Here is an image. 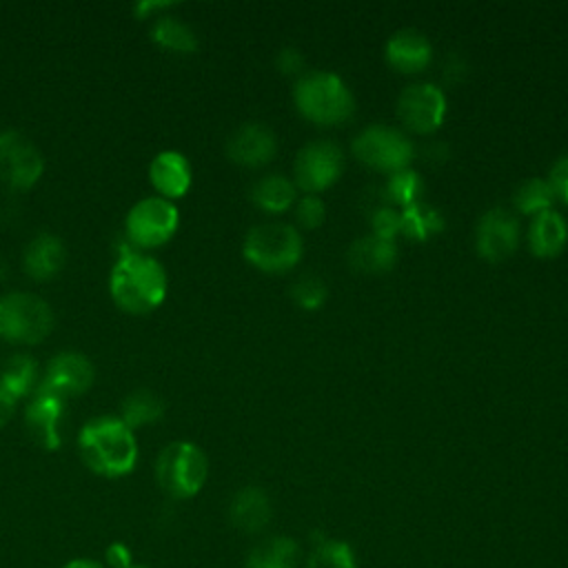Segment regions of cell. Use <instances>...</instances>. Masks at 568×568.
<instances>
[{
  "label": "cell",
  "mask_w": 568,
  "mask_h": 568,
  "mask_svg": "<svg viewBox=\"0 0 568 568\" xmlns=\"http://www.w3.org/2000/svg\"><path fill=\"white\" fill-rule=\"evenodd\" d=\"M109 293L113 302L126 313H149L164 302L166 295V273L164 266L133 248L120 246L118 260L109 275Z\"/></svg>",
  "instance_id": "obj_1"
},
{
  "label": "cell",
  "mask_w": 568,
  "mask_h": 568,
  "mask_svg": "<svg viewBox=\"0 0 568 568\" xmlns=\"http://www.w3.org/2000/svg\"><path fill=\"white\" fill-rule=\"evenodd\" d=\"M82 462L102 477L129 475L138 462L133 430L120 417L89 419L78 435Z\"/></svg>",
  "instance_id": "obj_2"
},
{
  "label": "cell",
  "mask_w": 568,
  "mask_h": 568,
  "mask_svg": "<svg viewBox=\"0 0 568 568\" xmlns=\"http://www.w3.org/2000/svg\"><path fill=\"white\" fill-rule=\"evenodd\" d=\"M297 111L315 124H339L355 113V100L344 80L331 71L304 73L293 89Z\"/></svg>",
  "instance_id": "obj_3"
},
{
  "label": "cell",
  "mask_w": 568,
  "mask_h": 568,
  "mask_svg": "<svg viewBox=\"0 0 568 568\" xmlns=\"http://www.w3.org/2000/svg\"><path fill=\"white\" fill-rule=\"evenodd\" d=\"M209 477V459L193 442H171L155 459L158 486L175 499L197 495Z\"/></svg>",
  "instance_id": "obj_4"
},
{
  "label": "cell",
  "mask_w": 568,
  "mask_h": 568,
  "mask_svg": "<svg viewBox=\"0 0 568 568\" xmlns=\"http://www.w3.org/2000/svg\"><path fill=\"white\" fill-rule=\"evenodd\" d=\"M242 253L253 266L266 273H284L300 262L302 237L291 224H260L246 233Z\"/></svg>",
  "instance_id": "obj_5"
},
{
  "label": "cell",
  "mask_w": 568,
  "mask_h": 568,
  "mask_svg": "<svg viewBox=\"0 0 568 568\" xmlns=\"http://www.w3.org/2000/svg\"><path fill=\"white\" fill-rule=\"evenodd\" d=\"M53 328L51 306L33 293L0 297V337L13 344H38Z\"/></svg>",
  "instance_id": "obj_6"
},
{
  "label": "cell",
  "mask_w": 568,
  "mask_h": 568,
  "mask_svg": "<svg viewBox=\"0 0 568 568\" xmlns=\"http://www.w3.org/2000/svg\"><path fill=\"white\" fill-rule=\"evenodd\" d=\"M353 153L371 169L397 173L408 169L413 160V144L399 129L371 124L355 135Z\"/></svg>",
  "instance_id": "obj_7"
},
{
  "label": "cell",
  "mask_w": 568,
  "mask_h": 568,
  "mask_svg": "<svg viewBox=\"0 0 568 568\" xmlns=\"http://www.w3.org/2000/svg\"><path fill=\"white\" fill-rule=\"evenodd\" d=\"M178 224L180 213L171 200L144 197L129 209L124 231L133 248H151L171 240Z\"/></svg>",
  "instance_id": "obj_8"
},
{
  "label": "cell",
  "mask_w": 568,
  "mask_h": 568,
  "mask_svg": "<svg viewBox=\"0 0 568 568\" xmlns=\"http://www.w3.org/2000/svg\"><path fill=\"white\" fill-rule=\"evenodd\" d=\"M44 171L40 149L20 131L0 133V182L9 189L33 186Z\"/></svg>",
  "instance_id": "obj_9"
},
{
  "label": "cell",
  "mask_w": 568,
  "mask_h": 568,
  "mask_svg": "<svg viewBox=\"0 0 568 568\" xmlns=\"http://www.w3.org/2000/svg\"><path fill=\"white\" fill-rule=\"evenodd\" d=\"M342 171H344L342 149L328 140H315L302 146L293 166L295 184L311 195L335 184Z\"/></svg>",
  "instance_id": "obj_10"
},
{
  "label": "cell",
  "mask_w": 568,
  "mask_h": 568,
  "mask_svg": "<svg viewBox=\"0 0 568 568\" xmlns=\"http://www.w3.org/2000/svg\"><path fill=\"white\" fill-rule=\"evenodd\" d=\"M446 115V95L433 82L408 84L397 98V118L415 133L435 131Z\"/></svg>",
  "instance_id": "obj_11"
},
{
  "label": "cell",
  "mask_w": 568,
  "mask_h": 568,
  "mask_svg": "<svg viewBox=\"0 0 568 568\" xmlns=\"http://www.w3.org/2000/svg\"><path fill=\"white\" fill-rule=\"evenodd\" d=\"M519 244V222L504 206L488 209L475 229L477 253L488 262H501L515 253Z\"/></svg>",
  "instance_id": "obj_12"
},
{
  "label": "cell",
  "mask_w": 568,
  "mask_h": 568,
  "mask_svg": "<svg viewBox=\"0 0 568 568\" xmlns=\"http://www.w3.org/2000/svg\"><path fill=\"white\" fill-rule=\"evenodd\" d=\"M93 384V364L78 351L58 353L44 373V379L36 390L51 393L60 399L82 395Z\"/></svg>",
  "instance_id": "obj_13"
},
{
  "label": "cell",
  "mask_w": 568,
  "mask_h": 568,
  "mask_svg": "<svg viewBox=\"0 0 568 568\" xmlns=\"http://www.w3.org/2000/svg\"><path fill=\"white\" fill-rule=\"evenodd\" d=\"M277 151L275 133L260 122L242 124L226 142V155L242 166H264Z\"/></svg>",
  "instance_id": "obj_14"
},
{
  "label": "cell",
  "mask_w": 568,
  "mask_h": 568,
  "mask_svg": "<svg viewBox=\"0 0 568 568\" xmlns=\"http://www.w3.org/2000/svg\"><path fill=\"white\" fill-rule=\"evenodd\" d=\"M64 410V399L36 390V397L29 402L24 410V424L36 444H40L44 450L60 448V419Z\"/></svg>",
  "instance_id": "obj_15"
},
{
  "label": "cell",
  "mask_w": 568,
  "mask_h": 568,
  "mask_svg": "<svg viewBox=\"0 0 568 568\" xmlns=\"http://www.w3.org/2000/svg\"><path fill=\"white\" fill-rule=\"evenodd\" d=\"M271 515H273L271 499L257 486H246L237 490L229 504V519L233 528L246 535H255L264 530L271 521Z\"/></svg>",
  "instance_id": "obj_16"
},
{
  "label": "cell",
  "mask_w": 568,
  "mask_h": 568,
  "mask_svg": "<svg viewBox=\"0 0 568 568\" xmlns=\"http://www.w3.org/2000/svg\"><path fill=\"white\" fill-rule=\"evenodd\" d=\"M433 58L428 38L417 29H402L386 42V60L393 69L404 73L422 71Z\"/></svg>",
  "instance_id": "obj_17"
},
{
  "label": "cell",
  "mask_w": 568,
  "mask_h": 568,
  "mask_svg": "<svg viewBox=\"0 0 568 568\" xmlns=\"http://www.w3.org/2000/svg\"><path fill=\"white\" fill-rule=\"evenodd\" d=\"M151 184L158 193L169 197H180L191 186V164L178 151H162L151 160L149 166Z\"/></svg>",
  "instance_id": "obj_18"
},
{
  "label": "cell",
  "mask_w": 568,
  "mask_h": 568,
  "mask_svg": "<svg viewBox=\"0 0 568 568\" xmlns=\"http://www.w3.org/2000/svg\"><path fill=\"white\" fill-rule=\"evenodd\" d=\"M64 260H67V251L60 237L51 233H40L27 244L22 262L29 277L49 280L60 273V268L64 266Z\"/></svg>",
  "instance_id": "obj_19"
},
{
  "label": "cell",
  "mask_w": 568,
  "mask_h": 568,
  "mask_svg": "<svg viewBox=\"0 0 568 568\" xmlns=\"http://www.w3.org/2000/svg\"><path fill=\"white\" fill-rule=\"evenodd\" d=\"M348 264L359 273H386L397 260V246L390 240L377 235L357 237L346 253Z\"/></svg>",
  "instance_id": "obj_20"
},
{
  "label": "cell",
  "mask_w": 568,
  "mask_h": 568,
  "mask_svg": "<svg viewBox=\"0 0 568 568\" xmlns=\"http://www.w3.org/2000/svg\"><path fill=\"white\" fill-rule=\"evenodd\" d=\"M568 240V224L555 209L541 211L528 226V246L537 257H555Z\"/></svg>",
  "instance_id": "obj_21"
},
{
  "label": "cell",
  "mask_w": 568,
  "mask_h": 568,
  "mask_svg": "<svg viewBox=\"0 0 568 568\" xmlns=\"http://www.w3.org/2000/svg\"><path fill=\"white\" fill-rule=\"evenodd\" d=\"M300 546L286 535H275L251 548L244 568H297Z\"/></svg>",
  "instance_id": "obj_22"
},
{
  "label": "cell",
  "mask_w": 568,
  "mask_h": 568,
  "mask_svg": "<svg viewBox=\"0 0 568 568\" xmlns=\"http://www.w3.org/2000/svg\"><path fill=\"white\" fill-rule=\"evenodd\" d=\"M251 200L268 213H282L295 202V184L277 173L264 175L251 189Z\"/></svg>",
  "instance_id": "obj_23"
},
{
  "label": "cell",
  "mask_w": 568,
  "mask_h": 568,
  "mask_svg": "<svg viewBox=\"0 0 568 568\" xmlns=\"http://www.w3.org/2000/svg\"><path fill=\"white\" fill-rule=\"evenodd\" d=\"M402 233L410 240H428L444 229V215L428 202H415L399 211Z\"/></svg>",
  "instance_id": "obj_24"
},
{
  "label": "cell",
  "mask_w": 568,
  "mask_h": 568,
  "mask_svg": "<svg viewBox=\"0 0 568 568\" xmlns=\"http://www.w3.org/2000/svg\"><path fill=\"white\" fill-rule=\"evenodd\" d=\"M122 422L133 430L144 424H153L164 413V402L149 388H138L122 399Z\"/></svg>",
  "instance_id": "obj_25"
},
{
  "label": "cell",
  "mask_w": 568,
  "mask_h": 568,
  "mask_svg": "<svg viewBox=\"0 0 568 568\" xmlns=\"http://www.w3.org/2000/svg\"><path fill=\"white\" fill-rule=\"evenodd\" d=\"M38 366L29 355H13L0 371V388L13 399L29 395L36 388Z\"/></svg>",
  "instance_id": "obj_26"
},
{
  "label": "cell",
  "mask_w": 568,
  "mask_h": 568,
  "mask_svg": "<svg viewBox=\"0 0 568 568\" xmlns=\"http://www.w3.org/2000/svg\"><path fill=\"white\" fill-rule=\"evenodd\" d=\"M151 38L160 47L180 51V53H191L197 49V38L193 33V29L173 16L158 18L151 27Z\"/></svg>",
  "instance_id": "obj_27"
},
{
  "label": "cell",
  "mask_w": 568,
  "mask_h": 568,
  "mask_svg": "<svg viewBox=\"0 0 568 568\" xmlns=\"http://www.w3.org/2000/svg\"><path fill=\"white\" fill-rule=\"evenodd\" d=\"M306 568H357L353 548L342 539H320L313 541Z\"/></svg>",
  "instance_id": "obj_28"
},
{
  "label": "cell",
  "mask_w": 568,
  "mask_h": 568,
  "mask_svg": "<svg viewBox=\"0 0 568 568\" xmlns=\"http://www.w3.org/2000/svg\"><path fill=\"white\" fill-rule=\"evenodd\" d=\"M424 191V182L419 173L413 169H402L397 173H390L388 182L384 184V197L390 206H410L419 202V195Z\"/></svg>",
  "instance_id": "obj_29"
},
{
  "label": "cell",
  "mask_w": 568,
  "mask_h": 568,
  "mask_svg": "<svg viewBox=\"0 0 568 568\" xmlns=\"http://www.w3.org/2000/svg\"><path fill=\"white\" fill-rule=\"evenodd\" d=\"M552 202H555V193L548 180H541V178H530L515 191V206L519 213H526V215H537L541 211H548L552 209Z\"/></svg>",
  "instance_id": "obj_30"
},
{
  "label": "cell",
  "mask_w": 568,
  "mask_h": 568,
  "mask_svg": "<svg viewBox=\"0 0 568 568\" xmlns=\"http://www.w3.org/2000/svg\"><path fill=\"white\" fill-rule=\"evenodd\" d=\"M328 295V288H326V282L320 277V275H313V273H306V275H300L293 286H291V297L302 306V308H317L324 304Z\"/></svg>",
  "instance_id": "obj_31"
},
{
  "label": "cell",
  "mask_w": 568,
  "mask_h": 568,
  "mask_svg": "<svg viewBox=\"0 0 568 568\" xmlns=\"http://www.w3.org/2000/svg\"><path fill=\"white\" fill-rule=\"evenodd\" d=\"M371 226H373V235L384 237V240H395L397 233H402V224H399V211L393 206H377L373 211L371 217Z\"/></svg>",
  "instance_id": "obj_32"
},
{
  "label": "cell",
  "mask_w": 568,
  "mask_h": 568,
  "mask_svg": "<svg viewBox=\"0 0 568 568\" xmlns=\"http://www.w3.org/2000/svg\"><path fill=\"white\" fill-rule=\"evenodd\" d=\"M295 217L304 229H317L326 220V206L317 195H304L295 206Z\"/></svg>",
  "instance_id": "obj_33"
},
{
  "label": "cell",
  "mask_w": 568,
  "mask_h": 568,
  "mask_svg": "<svg viewBox=\"0 0 568 568\" xmlns=\"http://www.w3.org/2000/svg\"><path fill=\"white\" fill-rule=\"evenodd\" d=\"M548 184L555 193V200H561L568 204V155H561L548 175Z\"/></svg>",
  "instance_id": "obj_34"
},
{
  "label": "cell",
  "mask_w": 568,
  "mask_h": 568,
  "mask_svg": "<svg viewBox=\"0 0 568 568\" xmlns=\"http://www.w3.org/2000/svg\"><path fill=\"white\" fill-rule=\"evenodd\" d=\"M104 559H106V566L109 568H131L133 564H131V550H129V546L126 544H122V541H113V544H109L106 546V550H104Z\"/></svg>",
  "instance_id": "obj_35"
},
{
  "label": "cell",
  "mask_w": 568,
  "mask_h": 568,
  "mask_svg": "<svg viewBox=\"0 0 568 568\" xmlns=\"http://www.w3.org/2000/svg\"><path fill=\"white\" fill-rule=\"evenodd\" d=\"M275 64H277V69H280L282 73L291 75V73H300V69H302V64H304V58H302V53H300L297 49L286 47V49H282V51L277 53Z\"/></svg>",
  "instance_id": "obj_36"
},
{
  "label": "cell",
  "mask_w": 568,
  "mask_h": 568,
  "mask_svg": "<svg viewBox=\"0 0 568 568\" xmlns=\"http://www.w3.org/2000/svg\"><path fill=\"white\" fill-rule=\"evenodd\" d=\"M13 406H16V399H13L9 393H4V390L0 388V428L11 419Z\"/></svg>",
  "instance_id": "obj_37"
},
{
  "label": "cell",
  "mask_w": 568,
  "mask_h": 568,
  "mask_svg": "<svg viewBox=\"0 0 568 568\" xmlns=\"http://www.w3.org/2000/svg\"><path fill=\"white\" fill-rule=\"evenodd\" d=\"M166 7H171V2H138L135 13L140 18H144L149 11H158V9H166Z\"/></svg>",
  "instance_id": "obj_38"
},
{
  "label": "cell",
  "mask_w": 568,
  "mask_h": 568,
  "mask_svg": "<svg viewBox=\"0 0 568 568\" xmlns=\"http://www.w3.org/2000/svg\"><path fill=\"white\" fill-rule=\"evenodd\" d=\"M62 568H104L100 561L95 559H87V557H78V559H71L67 561Z\"/></svg>",
  "instance_id": "obj_39"
},
{
  "label": "cell",
  "mask_w": 568,
  "mask_h": 568,
  "mask_svg": "<svg viewBox=\"0 0 568 568\" xmlns=\"http://www.w3.org/2000/svg\"><path fill=\"white\" fill-rule=\"evenodd\" d=\"M131 568H142V566H131Z\"/></svg>",
  "instance_id": "obj_40"
}]
</instances>
